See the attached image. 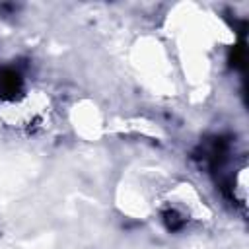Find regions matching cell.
<instances>
[{
  "mask_svg": "<svg viewBox=\"0 0 249 249\" xmlns=\"http://www.w3.org/2000/svg\"><path fill=\"white\" fill-rule=\"evenodd\" d=\"M23 91V76L18 68L2 66L0 68V99L16 101Z\"/></svg>",
  "mask_w": 249,
  "mask_h": 249,
  "instance_id": "6da1fadb",
  "label": "cell"
},
{
  "mask_svg": "<svg viewBox=\"0 0 249 249\" xmlns=\"http://www.w3.org/2000/svg\"><path fill=\"white\" fill-rule=\"evenodd\" d=\"M161 220H163V226L167 228V231H181L187 224V218L175 210V208H167L161 212Z\"/></svg>",
  "mask_w": 249,
  "mask_h": 249,
  "instance_id": "7a4b0ae2",
  "label": "cell"
},
{
  "mask_svg": "<svg viewBox=\"0 0 249 249\" xmlns=\"http://www.w3.org/2000/svg\"><path fill=\"white\" fill-rule=\"evenodd\" d=\"M230 62H231V66H243V62H245V49H243L241 45L231 51Z\"/></svg>",
  "mask_w": 249,
  "mask_h": 249,
  "instance_id": "3957f363",
  "label": "cell"
}]
</instances>
